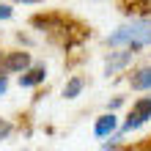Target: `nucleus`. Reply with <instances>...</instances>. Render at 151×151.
I'll list each match as a JSON object with an SVG mask.
<instances>
[{
  "mask_svg": "<svg viewBox=\"0 0 151 151\" xmlns=\"http://www.w3.org/2000/svg\"><path fill=\"white\" fill-rule=\"evenodd\" d=\"M110 47H129V50H140L151 44V19H132L127 25H121L118 30L107 39Z\"/></svg>",
  "mask_w": 151,
  "mask_h": 151,
  "instance_id": "obj_1",
  "label": "nucleus"
},
{
  "mask_svg": "<svg viewBox=\"0 0 151 151\" xmlns=\"http://www.w3.org/2000/svg\"><path fill=\"white\" fill-rule=\"evenodd\" d=\"M28 66H30V55L28 52H11V55L3 60L0 72H25Z\"/></svg>",
  "mask_w": 151,
  "mask_h": 151,
  "instance_id": "obj_2",
  "label": "nucleus"
},
{
  "mask_svg": "<svg viewBox=\"0 0 151 151\" xmlns=\"http://www.w3.org/2000/svg\"><path fill=\"white\" fill-rule=\"evenodd\" d=\"M44 77H47V69H44V66H36V69H30V72H25L19 77V85L22 88H33V85L44 83Z\"/></svg>",
  "mask_w": 151,
  "mask_h": 151,
  "instance_id": "obj_3",
  "label": "nucleus"
},
{
  "mask_svg": "<svg viewBox=\"0 0 151 151\" xmlns=\"http://www.w3.org/2000/svg\"><path fill=\"white\" fill-rule=\"evenodd\" d=\"M132 55H135V52H118V55H113L110 60H107V66H104V72H107V74H115V72H118V69H124V66H127V63H132Z\"/></svg>",
  "mask_w": 151,
  "mask_h": 151,
  "instance_id": "obj_4",
  "label": "nucleus"
},
{
  "mask_svg": "<svg viewBox=\"0 0 151 151\" xmlns=\"http://www.w3.org/2000/svg\"><path fill=\"white\" fill-rule=\"evenodd\" d=\"M129 83H132V88H135V91H146V88H151V66L135 72V74L129 77Z\"/></svg>",
  "mask_w": 151,
  "mask_h": 151,
  "instance_id": "obj_5",
  "label": "nucleus"
},
{
  "mask_svg": "<svg viewBox=\"0 0 151 151\" xmlns=\"http://www.w3.org/2000/svg\"><path fill=\"white\" fill-rule=\"evenodd\" d=\"M115 124H118V121H115V115H113V113H107V115H102V118L96 121V127H93V132H96V137H107L110 132L115 129Z\"/></svg>",
  "mask_w": 151,
  "mask_h": 151,
  "instance_id": "obj_6",
  "label": "nucleus"
},
{
  "mask_svg": "<svg viewBox=\"0 0 151 151\" xmlns=\"http://www.w3.org/2000/svg\"><path fill=\"white\" fill-rule=\"evenodd\" d=\"M132 113H135V115H140V121H148L151 118V96H143V99H137L135 102V110H132Z\"/></svg>",
  "mask_w": 151,
  "mask_h": 151,
  "instance_id": "obj_7",
  "label": "nucleus"
},
{
  "mask_svg": "<svg viewBox=\"0 0 151 151\" xmlns=\"http://www.w3.org/2000/svg\"><path fill=\"white\" fill-rule=\"evenodd\" d=\"M83 77H72V80H69V83H66V88H63V96H66V99H77V96H80V91H83Z\"/></svg>",
  "mask_w": 151,
  "mask_h": 151,
  "instance_id": "obj_8",
  "label": "nucleus"
},
{
  "mask_svg": "<svg viewBox=\"0 0 151 151\" xmlns=\"http://www.w3.org/2000/svg\"><path fill=\"white\" fill-rule=\"evenodd\" d=\"M127 11H151V0H127Z\"/></svg>",
  "mask_w": 151,
  "mask_h": 151,
  "instance_id": "obj_9",
  "label": "nucleus"
},
{
  "mask_svg": "<svg viewBox=\"0 0 151 151\" xmlns=\"http://www.w3.org/2000/svg\"><path fill=\"white\" fill-rule=\"evenodd\" d=\"M8 135H11V124H8V121H3V118H0V140H6Z\"/></svg>",
  "mask_w": 151,
  "mask_h": 151,
  "instance_id": "obj_10",
  "label": "nucleus"
},
{
  "mask_svg": "<svg viewBox=\"0 0 151 151\" xmlns=\"http://www.w3.org/2000/svg\"><path fill=\"white\" fill-rule=\"evenodd\" d=\"M11 8H8V6H0V19H11Z\"/></svg>",
  "mask_w": 151,
  "mask_h": 151,
  "instance_id": "obj_11",
  "label": "nucleus"
},
{
  "mask_svg": "<svg viewBox=\"0 0 151 151\" xmlns=\"http://www.w3.org/2000/svg\"><path fill=\"white\" fill-rule=\"evenodd\" d=\"M6 88H8V80H6L3 74H0V96H3V93H6Z\"/></svg>",
  "mask_w": 151,
  "mask_h": 151,
  "instance_id": "obj_12",
  "label": "nucleus"
},
{
  "mask_svg": "<svg viewBox=\"0 0 151 151\" xmlns=\"http://www.w3.org/2000/svg\"><path fill=\"white\" fill-rule=\"evenodd\" d=\"M121 104H124V99L118 96V99H113V102H110V110H113V107H121Z\"/></svg>",
  "mask_w": 151,
  "mask_h": 151,
  "instance_id": "obj_13",
  "label": "nucleus"
},
{
  "mask_svg": "<svg viewBox=\"0 0 151 151\" xmlns=\"http://www.w3.org/2000/svg\"><path fill=\"white\" fill-rule=\"evenodd\" d=\"M17 3H41V0H17Z\"/></svg>",
  "mask_w": 151,
  "mask_h": 151,
  "instance_id": "obj_14",
  "label": "nucleus"
}]
</instances>
